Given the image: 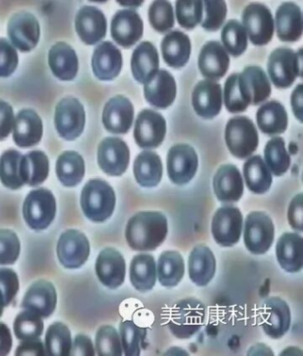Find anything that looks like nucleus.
<instances>
[{
  "mask_svg": "<svg viewBox=\"0 0 303 356\" xmlns=\"http://www.w3.org/2000/svg\"><path fill=\"white\" fill-rule=\"evenodd\" d=\"M167 233V219L163 213L141 211L127 222L126 239L133 250L152 251L164 243Z\"/></svg>",
  "mask_w": 303,
  "mask_h": 356,
  "instance_id": "obj_1",
  "label": "nucleus"
},
{
  "mask_svg": "<svg viewBox=\"0 0 303 356\" xmlns=\"http://www.w3.org/2000/svg\"><path fill=\"white\" fill-rule=\"evenodd\" d=\"M205 305L196 298H185L175 304L170 311L168 329L175 338L188 339L199 332L205 323Z\"/></svg>",
  "mask_w": 303,
  "mask_h": 356,
  "instance_id": "obj_2",
  "label": "nucleus"
},
{
  "mask_svg": "<svg viewBox=\"0 0 303 356\" xmlns=\"http://www.w3.org/2000/svg\"><path fill=\"white\" fill-rule=\"evenodd\" d=\"M81 204L89 220L103 222L113 214L116 195L106 181L92 179L88 181L82 190Z\"/></svg>",
  "mask_w": 303,
  "mask_h": 356,
  "instance_id": "obj_3",
  "label": "nucleus"
},
{
  "mask_svg": "<svg viewBox=\"0 0 303 356\" xmlns=\"http://www.w3.org/2000/svg\"><path fill=\"white\" fill-rule=\"evenodd\" d=\"M225 140L231 154L242 160L250 157L259 144V136L254 122L245 116L234 117L229 120Z\"/></svg>",
  "mask_w": 303,
  "mask_h": 356,
  "instance_id": "obj_4",
  "label": "nucleus"
},
{
  "mask_svg": "<svg viewBox=\"0 0 303 356\" xmlns=\"http://www.w3.org/2000/svg\"><path fill=\"white\" fill-rule=\"evenodd\" d=\"M22 214L28 227L33 230H44L56 218V200L49 190L31 191L24 200Z\"/></svg>",
  "mask_w": 303,
  "mask_h": 356,
  "instance_id": "obj_5",
  "label": "nucleus"
},
{
  "mask_svg": "<svg viewBox=\"0 0 303 356\" xmlns=\"http://www.w3.org/2000/svg\"><path fill=\"white\" fill-rule=\"evenodd\" d=\"M268 72L277 88H289L297 76H302V49L295 53L287 47H279L270 54Z\"/></svg>",
  "mask_w": 303,
  "mask_h": 356,
  "instance_id": "obj_6",
  "label": "nucleus"
},
{
  "mask_svg": "<svg viewBox=\"0 0 303 356\" xmlns=\"http://www.w3.org/2000/svg\"><path fill=\"white\" fill-rule=\"evenodd\" d=\"M275 227L265 212L254 211L248 214L245 222L244 243L254 255H263L272 246Z\"/></svg>",
  "mask_w": 303,
  "mask_h": 356,
  "instance_id": "obj_7",
  "label": "nucleus"
},
{
  "mask_svg": "<svg viewBox=\"0 0 303 356\" xmlns=\"http://www.w3.org/2000/svg\"><path fill=\"white\" fill-rule=\"evenodd\" d=\"M54 123L63 138L72 141L81 135L85 123L84 106L76 98H63L57 104Z\"/></svg>",
  "mask_w": 303,
  "mask_h": 356,
  "instance_id": "obj_8",
  "label": "nucleus"
},
{
  "mask_svg": "<svg viewBox=\"0 0 303 356\" xmlns=\"http://www.w3.org/2000/svg\"><path fill=\"white\" fill-rule=\"evenodd\" d=\"M243 216L238 208L224 206L215 212L212 220L213 239L222 247H232L240 240Z\"/></svg>",
  "mask_w": 303,
  "mask_h": 356,
  "instance_id": "obj_9",
  "label": "nucleus"
},
{
  "mask_svg": "<svg viewBox=\"0 0 303 356\" xmlns=\"http://www.w3.org/2000/svg\"><path fill=\"white\" fill-rule=\"evenodd\" d=\"M56 252L63 267L76 269L88 261L90 244L87 236L81 232L68 230L60 235Z\"/></svg>",
  "mask_w": 303,
  "mask_h": 356,
  "instance_id": "obj_10",
  "label": "nucleus"
},
{
  "mask_svg": "<svg viewBox=\"0 0 303 356\" xmlns=\"http://www.w3.org/2000/svg\"><path fill=\"white\" fill-rule=\"evenodd\" d=\"M243 24L252 43L263 46L270 42L274 33L272 14L266 6L252 3L244 9Z\"/></svg>",
  "mask_w": 303,
  "mask_h": 356,
  "instance_id": "obj_11",
  "label": "nucleus"
},
{
  "mask_svg": "<svg viewBox=\"0 0 303 356\" xmlns=\"http://www.w3.org/2000/svg\"><path fill=\"white\" fill-rule=\"evenodd\" d=\"M260 323L270 338H282L291 326V312L282 298L272 297L264 302L260 309Z\"/></svg>",
  "mask_w": 303,
  "mask_h": 356,
  "instance_id": "obj_12",
  "label": "nucleus"
},
{
  "mask_svg": "<svg viewBox=\"0 0 303 356\" xmlns=\"http://www.w3.org/2000/svg\"><path fill=\"white\" fill-rule=\"evenodd\" d=\"M167 162L169 178L178 186L189 183L195 177L199 166L196 152L189 145L172 146Z\"/></svg>",
  "mask_w": 303,
  "mask_h": 356,
  "instance_id": "obj_13",
  "label": "nucleus"
},
{
  "mask_svg": "<svg viewBox=\"0 0 303 356\" xmlns=\"http://www.w3.org/2000/svg\"><path fill=\"white\" fill-rule=\"evenodd\" d=\"M98 164L108 176L119 177L126 172L130 161L129 146L119 138H107L98 147Z\"/></svg>",
  "mask_w": 303,
  "mask_h": 356,
  "instance_id": "obj_14",
  "label": "nucleus"
},
{
  "mask_svg": "<svg viewBox=\"0 0 303 356\" xmlns=\"http://www.w3.org/2000/svg\"><path fill=\"white\" fill-rule=\"evenodd\" d=\"M167 132V122L161 113L153 110H143L137 116L136 142L143 149L157 148L162 144Z\"/></svg>",
  "mask_w": 303,
  "mask_h": 356,
  "instance_id": "obj_15",
  "label": "nucleus"
},
{
  "mask_svg": "<svg viewBox=\"0 0 303 356\" xmlns=\"http://www.w3.org/2000/svg\"><path fill=\"white\" fill-rule=\"evenodd\" d=\"M238 87L242 99L247 106H257L265 101L271 93L269 79L258 66H248L242 73H238Z\"/></svg>",
  "mask_w": 303,
  "mask_h": 356,
  "instance_id": "obj_16",
  "label": "nucleus"
},
{
  "mask_svg": "<svg viewBox=\"0 0 303 356\" xmlns=\"http://www.w3.org/2000/svg\"><path fill=\"white\" fill-rule=\"evenodd\" d=\"M8 33L17 49L28 52L37 46L40 40V24L31 13L18 12L9 20Z\"/></svg>",
  "mask_w": 303,
  "mask_h": 356,
  "instance_id": "obj_17",
  "label": "nucleus"
},
{
  "mask_svg": "<svg viewBox=\"0 0 303 356\" xmlns=\"http://www.w3.org/2000/svg\"><path fill=\"white\" fill-rule=\"evenodd\" d=\"M95 272L105 287L120 288L126 278V261L122 254L113 248L101 250L95 263Z\"/></svg>",
  "mask_w": 303,
  "mask_h": 356,
  "instance_id": "obj_18",
  "label": "nucleus"
},
{
  "mask_svg": "<svg viewBox=\"0 0 303 356\" xmlns=\"http://www.w3.org/2000/svg\"><path fill=\"white\" fill-rule=\"evenodd\" d=\"M143 33V22L138 13L123 9L116 13L111 21V36L120 46L130 47L140 40Z\"/></svg>",
  "mask_w": 303,
  "mask_h": 356,
  "instance_id": "obj_19",
  "label": "nucleus"
},
{
  "mask_svg": "<svg viewBox=\"0 0 303 356\" xmlns=\"http://www.w3.org/2000/svg\"><path fill=\"white\" fill-rule=\"evenodd\" d=\"M75 26L76 33L85 44H95L106 35L107 21L100 9L85 6L76 14Z\"/></svg>",
  "mask_w": 303,
  "mask_h": 356,
  "instance_id": "obj_20",
  "label": "nucleus"
},
{
  "mask_svg": "<svg viewBox=\"0 0 303 356\" xmlns=\"http://www.w3.org/2000/svg\"><path fill=\"white\" fill-rule=\"evenodd\" d=\"M57 294L56 288L47 281L40 280L28 289L22 300V307L33 312L38 316L47 318L56 310Z\"/></svg>",
  "mask_w": 303,
  "mask_h": 356,
  "instance_id": "obj_21",
  "label": "nucleus"
},
{
  "mask_svg": "<svg viewBox=\"0 0 303 356\" xmlns=\"http://www.w3.org/2000/svg\"><path fill=\"white\" fill-rule=\"evenodd\" d=\"M213 191L217 199L223 203L238 202L244 193L243 178L234 165L225 164L219 168L213 177Z\"/></svg>",
  "mask_w": 303,
  "mask_h": 356,
  "instance_id": "obj_22",
  "label": "nucleus"
},
{
  "mask_svg": "<svg viewBox=\"0 0 303 356\" xmlns=\"http://www.w3.org/2000/svg\"><path fill=\"white\" fill-rule=\"evenodd\" d=\"M133 120V104L123 95H116L105 104L103 122L108 131L113 134L129 132Z\"/></svg>",
  "mask_w": 303,
  "mask_h": 356,
  "instance_id": "obj_23",
  "label": "nucleus"
},
{
  "mask_svg": "<svg viewBox=\"0 0 303 356\" xmlns=\"http://www.w3.org/2000/svg\"><path fill=\"white\" fill-rule=\"evenodd\" d=\"M122 54L110 41H104L95 47L92 58V71L101 81H111L122 68Z\"/></svg>",
  "mask_w": 303,
  "mask_h": 356,
  "instance_id": "obj_24",
  "label": "nucleus"
},
{
  "mask_svg": "<svg viewBox=\"0 0 303 356\" xmlns=\"http://www.w3.org/2000/svg\"><path fill=\"white\" fill-rule=\"evenodd\" d=\"M146 100L152 106L165 109L170 106L177 97V83L170 72L161 69L146 82L145 86Z\"/></svg>",
  "mask_w": 303,
  "mask_h": 356,
  "instance_id": "obj_25",
  "label": "nucleus"
},
{
  "mask_svg": "<svg viewBox=\"0 0 303 356\" xmlns=\"http://www.w3.org/2000/svg\"><path fill=\"white\" fill-rule=\"evenodd\" d=\"M194 110L205 119H212L222 109V97L221 85L205 79L199 81L193 93Z\"/></svg>",
  "mask_w": 303,
  "mask_h": 356,
  "instance_id": "obj_26",
  "label": "nucleus"
},
{
  "mask_svg": "<svg viewBox=\"0 0 303 356\" xmlns=\"http://www.w3.org/2000/svg\"><path fill=\"white\" fill-rule=\"evenodd\" d=\"M229 57L219 41H209L201 49L199 67L206 78L219 79L228 71Z\"/></svg>",
  "mask_w": 303,
  "mask_h": 356,
  "instance_id": "obj_27",
  "label": "nucleus"
},
{
  "mask_svg": "<svg viewBox=\"0 0 303 356\" xmlns=\"http://www.w3.org/2000/svg\"><path fill=\"white\" fill-rule=\"evenodd\" d=\"M277 261L287 273H298L303 266V239L295 233H285L276 246Z\"/></svg>",
  "mask_w": 303,
  "mask_h": 356,
  "instance_id": "obj_28",
  "label": "nucleus"
},
{
  "mask_svg": "<svg viewBox=\"0 0 303 356\" xmlns=\"http://www.w3.org/2000/svg\"><path fill=\"white\" fill-rule=\"evenodd\" d=\"M216 271V260L213 251L206 245H197L189 257V275L191 282L205 287L212 281Z\"/></svg>",
  "mask_w": 303,
  "mask_h": 356,
  "instance_id": "obj_29",
  "label": "nucleus"
},
{
  "mask_svg": "<svg viewBox=\"0 0 303 356\" xmlns=\"http://www.w3.org/2000/svg\"><path fill=\"white\" fill-rule=\"evenodd\" d=\"M13 129L14 141L20 147H31L38 145L42 138V120L33 110L19 111Z\"/></svg>",
  "mask_w": 303,
  "mask_h": 356,
  "instance_id": "obj_30",
  "label": "nucleus"
},
{
  "mask_svg": "<svg viewBox=\"0 0 303 356\" xmlns=\"http://www.w3.org/2000/svg\"><path fill=\"white\" fill-rule=\"evenodd\" d=\"M276 24L279 40L286 42H295L299 40L302 34L301 8L295 3H284L277 9Z\"/></svg>",
  "mask_w": 303,
  "mask_h": 356,
  "instance_id": "obj_31",
  "label": "nucleus"
},
{
  "mask_svg": "<svg viewBox=\"0 0 303 356\" xmlns=\"http://www.w3.org/2000/svg\"><path fill=\"white\" fill-rule=\"evenodd\" d=\"M159 57L156 47L149 41H143L133 51L131 68L133 77L145 84L158 71Z\"/></svg>",
  "mask_w": 303,
  "mask_h": 356,
  "instance_id": "obj_32",
  "label": "nucleus"
},
{
  "mask_svg": "<svg viewBox=\"0 0 303 356\" xmlns=\"http://www.w3.org/2000/svg\"><path fill=\"white\" fill-rule=\"evenodd\" d=\"M49 62L54 74L62 81H72L78 73V56L67 43L58 42L51 47Z\"/></svg>",
  "mask_w": 303,
  "mask_h": 356,
  "instance_id": "obj_33",
  "label": "nucleus"
},
{
  "mask_svg": "<svg viewBox=\"0 0 303 356\" xmlns=\"http://www.w3.org/2000/svg\"><path fill=\"white\" fill-rule=\"evenodd\" d=\"M130 281L140 292L152 291L157 281V264L149 254L135 256L130 265Z\"/></svg>",
  "mask_w": 303,
  "mask_h": 356,
  "instance_id": "obj_34",
  "label": "nucleus"
},
{
  "mask_svg": "<svg viewBox=\"0 0 303 356\" xmlns=\"http://www.w3.org/2000/svg\"><path fill=\"white\" fill-rule=\"evenodd\" d=\"M161 50L163 57L169 66L181 68L190 59L191 44L189 37L181 31H172L163 39Z\"/></svg>",
  "mask_w": 303,
  "mask_h": 356,
  "instance_id": "obj_35",
  "label": "nucleus"
},
{
  "mask_svg": "<svg viewBox=\"0 0 303 356\" xmlns=\"http://www.w3.org/2000/svg\"><path fill=\"white\" fill-rule=\"evenodd\" d=\"M133 174L140 186L148 188L157 186L163 175L161 157L154 152L143 151L133 163Z\"/></svg>",
  "mask_w": 303,
  "mask_h": 356,
  "instance_id": "obj_36",
  "label": "nucleus"
},
{
  "mask_svg": "<svg viewBox=\"0 0 303 356\" xmlns=\"http://www.w3.org/2000/svg\"><path fill=\"white\" fill-rule=\"evenodd\" d=\"M49 173V161L41 151H33L22 155L20 176L24 184L37 186L44 183Z\"/></svg>",
  "mask_w": 303,
  "mask_h": 356,
  "instance_id": "obj_37",
  "label": "nucleus"
},
{
  "mask_svg": "<svg viewBox=\"0 0 303 356\" xmlns=\"http://www.w3.org/2000/svg\"><path fill=\"white\" fill-rule=\"evenodd\" d=\"M257 123L261 131L269 136L285 132L288 123L285 107L277 101L268 102L257 111Z\"/></svg>",
  "mask_w": 303,
  "mask_h": 356,
  "instance_id": "obj_38",
  "label": "nucleus"
},
{
  "mask_svg": "<svg viewBox=\"0 0 303 356\" xmlns=\"http://www.w3.org/2000/svg\"><path fill=\"white\" fill-rule=\"evenodd\" d=\"M185 273L183 257L177 251H165L158 257L157 275L158 282L167 288L180 284Z\"/></svg>",
  "mask_w": 303,
  "mask_h": 356,
  "instance_id": "obj_39",
  "label": "nucleus"
},
{
  "mask_svg": "<svg viewBox=\"0 0 303 356\" xmlns=\"http://www.w3.org/2000/svg\"><path fill=\"white\" fill-rule=\"evenodd\" d=\"M244 177L248 189L256 195L268 192L272 184L270 170L260 155L253 156L245 161Z\"/></svg>",
  "mask_w": 303,
  "mask_h": 356,
  "instance_id": "obj_40",
  "label": "nucleus"
},
{
  "mask_svg": "<svg viewBox=\"0 0 303 356\" xmlns=\"http://www.w3.org/2000/svg\"><path fill=\"white\" fill-rule=\"evenodd\" d=\"M56 175L63 186H78L85 176V161L82 156L74 151L63 152L56 161Z\"/></svg>",
  "mask_w": 303,
  "mask_h": 356,
  "instance_id": "obj_41",
  "label": "nucleus"
},
{
  "mask_svg": "<svg viewBox=\"0 0 303 356\" xmlns=\"http://www.w3.org/2000/svg\"><path fill=\"white\" fill-rule=\"evenodd\" d=\"M47 355L53 356H68L71 355L72 339L71 330L62 323H54L50 325L46 334Z\"/></svg>",
  "mask_w": 303,
  "mask_h": 356,
  "instance_id": "obj_42",
  "label": "nucleus"
},
{
  "mask_svg": "<svg viewBox=\"0 0 303 356\" xmlns=\"http://www.w3.org/2000/svg\"><path fill=\"white\" fill-rule=\"evenodd\" d=\"M120 336L124 354L139 356L145 346L147 330L132 320H125L120 325Z\"/></svg>",
  "mask_w": 303,
  "mask_h": 356,
  "instance_id": "obj_43",
  "label": "nucleus"
},
{
  "mask_svg": "<svg viewBox=\"0 0 303 356\" xmlns=\"http://www.w3.org/2000/svg\"><path fill=\"white\" fill-rule=\"evenodd\" d=\"M266 165L276 177H281L289 170L291 158L286 150L285 141L277 136L267 143L265 150Z\"/></svg>",
  "mask_w": 303,
  "mask_h": 356,
  "instance_id": "obj_44",
  "label": "nucleus"
},
{
  "mask_svg": "<svg viewBox=\"0 0 303 356\" xmlns=\"http://www.w3.org/2000/svg\"><path fill=\"white\" fill-rule=\"evenodd\" d=\"M22 154L18 151H6L0 157V181L9 189L17 190L24 186L20 176Z\"/></svg>",
  "mask_w": 303,
  "mask_h": 356,
  "instance_id": "obj_45",
  "label": "nucleus"
},
{
  "mask_svg": "<svg viewBox=\"0 0 303 356\" xmlns=\"http://www.w3.org/2000/svg\"><path fill=\"white\" fill-rule=\"evenodd\" d=\"M222 40L226 50L233 56H240L247 47V33L238 20H229L222 31Z\"/></svg>",
  "mask_w": 303,
  "mask_h": 356,
  "instance_id": "obj_46",
  "label": "nucleus"
},
{
  "mask_svg": "<svg viewBox=\"0 0 303 356\" xmlns=\"http://www.w3.org/2000/svg\"><path fill=\"white\" fill-rule=\"evenodd\" d=\"M44 323L40 316L31 311H24L15 318L14 332L18 339L24 341L42 335Z\"/></svg>",
  "mask_w": 303,
  "mask_h": 356,
  "instance_id": "obj_47",
  "label": "nucleus"
},
{
  "mask_svg": "<svg viewBox=\"0 0 303 356\" xmlns=\"http://www.w3.org/2000/svg\"><path fill=\"white\" fill-rule=\"evenodd\" d=\"M95 348L100 356H121L123 355L120 336L110 325L101 326L95 337Z\"/></svg>",
  "mask_w": 303,
  "mask_h": 356,
  "instance_id": "obj_48",
  "label": "nucleus"
},
{
  "mask_svg": "<svg viewBox=\"0 0 303 356\" xmlns=\"http://www.w3.org/2000/svg\"><path fill=\"white\" fill-rule=\"evenodd\" d=\"M149 19L152 26L156 31L159 33H165L174 25L173 6L165 0H157L153 2L149 10Z\"/></svg>",
  "mask_w": 303,
  "mask_h": 356,
  "instance_id": "obj_49",
  "label": "nucleus"
},
{
  "mask_svg": "<svg viewBox=\"0 0 303 356\" xmlns=\"http://www.w3.org/2000/svg\"><path fill=\"white\" fill-rule=\"evenodd\" d=\"M179 24L188 30L193 29L203 19V2L197 0H180L177 2Z\"/></svg>",
  "mask_w": 303,
  "mask_h": 356,
  "instance_id": "obj_50",
  "label": "nucleus"
},
{
  "mask_svg": "<svg viewBox=\"0 0 303 356\" xmlns=\"http://www.w3.org/2000/svg\"><path fill=\"white\" fill-rule=\"evenodd\" d=\"M203 11L202 27L207 31H216L225 20L227 6L222 0H206L203 2Z\"/></svg>",
  "mask_w": 303,
  "mask_h": 356,
  "instance_id": "obj_51",
  "label": "nucleus"
},
{
  "mask_svg": "<svg viewBox=\"0 0 303 356\" xmlns=\"http://www.w3.org/2000/svg\"><path fill=\"white\" fill-rule=\"evenodd\" d=\"M21 243L17 234L0 229V266L13 265L20 255Z\"/></svg>",
  "mask_w": 303,
  "mask_h": 356,
  "instance_id": "obj_52",
  "label": "nucleus"
},
{
  "mask_svg": "<svg viewBox=\"0 0 303 356\" xmlns=\"http://www.w3.org/2000/svg\"><path fill=\"white\" fill-rule=\"evenodd\" d=\"M19 291L17 273L9 268H0V307H8Z\"/></svg>",
  "mask_w": 303,
  "mask_h": 356,
  "instance_id": "obj_53",
  "label": "nucleus"
},
{
  "mask_svg": "<svg viewBox=\"0 0 303 356\" xmlns=\"http://www.w3.org/2000/svg\"><path fill=\"white\" fill-rule=\"evenodd\" d=\"M224 103L229 111L242 113L247 110V104L242 99L238 87V73L229 76L224 86Z\"/></svg>",
  "mask_w": 303,
  "mask_h": 356,
  "instance_id": "obj_54",
  "label": "nucleus"
},
{
  "mask_svg": "<svg viewBox=\"0 0 303 356\" xmlns=\"http://www.w3.org/2000/svg\"><path fill=\"white\" fill-rule=\"evenodd\" d=\"M18 65L17 50L6 39H0V77H8Z\"/></svg>",
  "mask_w": 303,
  "mask_h": 356,
  "instance_id": "obj_55",
  "label": "nucleus"
},
{
  "mask_svg": "<svg viewBox=\"0 0 303 356\" xmlns=\"http://www.w3.org/2000/svg\"><path fill=\"white\" fill-rule=\"evenodd\" d=\"M302 193H299L290 203L288 209V222L293 230L303 232V205Z\"/></svg>",
  "mask_w": 303,
  "mask_h": 356,
  "instance_id": "obj_56",
  "label": "nucleus"
},
{
  "mask_svg": "<svg viewBox=\"0 0 303 356\" xmlns=\"http://www.w3.org/2000/svg\"><path fill=\"white\" fill-rule=\"evenodd\" d=\"M14 111L10 104L0 100V141L8 138L14 128Z\"/></svg>",
  "mask_w": 303,
  "mask_h": 356,
  "instance_id": "obj_57",
  "label": "nucleus"
},
{
  "mask_svg": "<svg viewBox=\"0 0 303 356\" xmlns=\"http://www.w3.org/2000/svg\"><path fill=\"white\" fill-rule=\"evenodd\" d=\"M47 355L46 348L40 339L24 340L19 345L15 355Z\"/></svg>",
  "mask_w": 303,
  "mask_h": 356,
  "instance_id": "obj_58",
  "label": "nucleus"
},
{
  "mask_svg": "<svg viewBox=\"0 0 303 356\" xmlns=\"http://www.w3.org/2000/svg\"><path fill=\"white\" fill-rule=\"evenodd\" d=\"M95 355L92 340L85 335H78L73 342L71 355L75 356H94Z\"/></svg>",
  "mask_w": 303,
  "mask_h": 356,
  "instance_id": "obj_59",
  "label": "nucleus"
},
{
  "mask_svg": "<svg viewBox=\"0 0 303 356\" xmlns=\"http://www.w3.org/2000/svg\"><path fill=\"white\" fill-rule=\"evenodd\" d=\"M13 345L10 330L5 323H0V356H6L11 351Z\"/></svg>",
  "mask_w": 303,
  "mask_h": 356,
  "instance_id": "obj_60",
  "label": "nucleus"
},
{
  "mask_svg": "<svg viewBox=\"0 0 303 356\" xmlns=\"http://www.w3.org/2000/svg\"><path fill=\"white\" fill-rule=\"evenodd\" d=\"M292 106L295 117L302 122V84H299L293 92Z\"/></svg>",
  "mask_w": 303,
  "mask_h": 356,
  "instance_id": "obj_61",
  "label": "nucleus"
},
{
  "mask_svg": "<svg viewBox=\"0 0 303 356\" xmlns=\"http://www.w3.org/2000/svg\"><path fill=\"white\" fill-rule=\"evenodd\" d=\"M3 310H4V307H0V317L2 316Z\"/></svg>",
  "mask_w": 303,
  "mask_h": 356,
  "instance_id": "obj_62",
  "label": "nucleus"
}]
</instances>
